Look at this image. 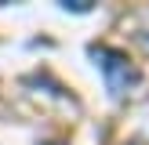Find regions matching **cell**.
<instances>
[{
  "instance_id": "cell-1",
  "label": "cell",
  "mask_w": 149,
  "mask_h": 145,
  "mask_svg": "<svg viewBox=\"0 0 149 145\" xmlns=\"http://www.w3.org/2000/svg\"><path fill=\"white\" fill-rule=\"evenodd\" d=\"M91 58L98 62L102 76H106V87H109L113 94H124L127 87H135L138 80H142L138 65L131 62L124 51H116V47H91Z\"/></svg>"
},
{
  "instance_id": "cell-2",
  "label": "cell",
  "mask_w": 149,
  "mask_h": 145,
  "mask_svg": "<svg viewBox=\"0 0 149 145\" xmlns=\"http://www.w3.org/2000/svg\"><path fill=\"white\" fill-rule=\"evenodd\" d=\"M62 7H65V11H91L87 0H62Z\"/></svg>"
}]
</instances>
